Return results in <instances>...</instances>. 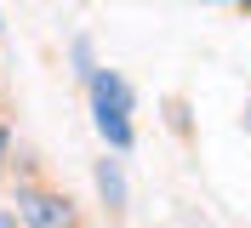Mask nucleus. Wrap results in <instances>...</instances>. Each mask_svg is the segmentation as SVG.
Here are the masks:
<instances>
[{
  "mask_svg": "<svg viewBox=\"0 0 251 228\" xmlns=\"http://www.w3.org/2000/svg\"><path fill=\"white\" fill-rule=\"evenodd\" d=\"M86 91H92V126L103 131V143L114 154H126L137 143V131H131V86L114 69H92L86 75Z\"/></svg>",
  "mask_w": 251,
  "mask_h": 228,
  "instance_id": "nucleus-1",
  "label": "nucleus"
},
{
  "mask_svg": "<svg viewBox=\"0 0 251 228\" xmlns=\"http://www.w3.org/2000/svg\"><path fill=\"white\" fill-rule=\"evenodd\" d=\"M17 217H23V228H80L69 194H51V188H23L17 194Z\"/></svg>",
  "mask_w": 251,
  "mask_h": 228,
  "instance_id": "nucleus-2",
  "label": "nucleus"
},
{
  "mask_svg": "<svg viewBox=\"0 0 251 228\" xmlns=\"http://www.w3.org/2000/svg\"><path fill=\"white\" fill-rule=\"evenodd\" d=\"M92 182H97V194H103V205L120 217L126 211V171H120V160H97V166H92Z\"/></svg>",
  "mask_w": 251,
  "mask_h": 228,
  "instance_id": "nucleus-3",
  "label": "nucleus"
},
{
  "mask_svg": "<svg viewBox=\"0 0 251 228\" xmlns=\"http://www.w3.org/2000/svg\"><path fill=\"white\" fill-rule=\"evenodd\" d=\"M69 57H75V75H80V80H86V75L97 69V63H92V40H86V34L75 40V51H69Z\"/></svg>",
  "mask_w": 251,
  "mask_h": 228,
  "instance_id": "nucleus-4",
  "label": "nucleus"
},
{
  "mask_svg": "<svg viewBox=\"0 0 251 228\" xmlns=\"http://www.w3.org/2000/svg\"><path fill=\"white\" fill-rule=\"evenodd\" d=\"M6 149H12V131L0 126V171H6Z\"/></svg>",
  "mask_w": 251,
  "mask_h": 228,
  "instance_id": "nucleus-5",
  "label": "nucleus"
},
{
  "mask_svg": "<svg viewBox=\"0 0 251 228\" xmlns=\"http://www.w3.org/2000/svg\"><path fill=\"white\" fill-rule=\"evenodd\" d=\"M0 228H17V211H0Z\"/></svg>",
  "mask_w": 251,
  "mask_h": 228,
  "instance_id": "nucleus-6",
  "label": "nucleus"
},
{
  "mask_svg": "<svg viewBox=\"0 0 251 228\" xmlns=\"http://www.w3.org/2000/svg\"><path fill=\"white\" fill-rule=\"evenodd\" d=\"M240 126H246V137H251V103H246V114H240Z\"/></svg>",
  "mask_w": 251,
  "mask_h": 228,
  "instance_id": "nucleus-7",
  "label": "nucleus"
},
{
  "mask_svg": "<svg viewBox=\"0 0 251 228\" xmlns=\"http://www.w3.org/2000/svg\"><path fill=\"white\" fill-rule=\"evenodd\" d=\"M205 6H217V0H205ZM223 6H251V0H223Z\"/></svg>",
  "mask_w": 251,
  "mask_h": 228,
  "instance_id": "nucleus-8",
  "label": "nucleus"
}]
</instances>
